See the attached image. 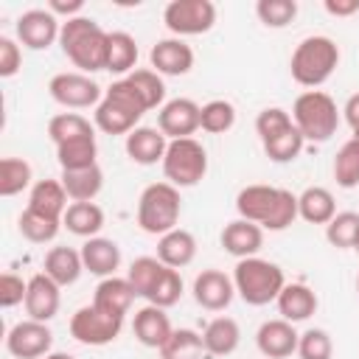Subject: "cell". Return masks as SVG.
Wrapping results in <instances>:
<instances>
[{
    "label": "cell",
    "instance_id": "cell-1",
    "mask_svg": "<svg viewBox=\"0 0 359 359\" xmlns=\"http://www.w3.org/2000/svg\"><path fill=\"white\" fill-rule=\"evenodd\" d=\"M62 53L81 70V73H95L107 70V45H109V31H104L93 17H73L62 22L59 34Z\"/></svg>",
    "mask_w": 359,
    "mask_h": 359
},
{
    "label": "cell",
    "instance_id": "cell-2",
    "mask_svg": "<svg viewBox=\"0 0 359 359\" xmlns=\"http://www.w3.org/2000/svg\"><path fill=\"white\" fill-rule=\"evenodd\" d=\"M337 67H339V45L323 34L300 39L289 59L292 79L309 90H317L320 84H325Z\"/></svg>",
    "mask_w": 359,
    "mask_h": 359
},
{
    "label": "cell",
    "instance_id": "cell-3",
    "mask_svg": "<svg viewBox=\"0 0 359 359\" xmlns=\"http://www.w3.org/2000/svg\"><path fill=\"white\" fill-rule=\"evenodd\" d=\"M149 109L137 95V90L126 79H118L104 90V98L95 107L93 118H95V126L107 135H129L132 129H137V121Z\"/></svg>",
    "mask_w": 359,
    "mask_h": 359
},
{
    "label": "cell",
    "instance_id": "cell-4",
    "mask_svg": "<svg viewBox=\"0 0 359 359\" xmlns=\"http://www.w3.org/2000/svg\"><path fill=\"white\" fill-rule=\"evenodd\" d=\"M233 286H236V294L247 306H266V303L278 300V294L286 286V278H283V269L278 264L252 255V258H241L236 264Z\"/></svg>",
    "mask_w": 359,
    "mask_h": 359
},
{
    "label": "cell",
    "instance_id": "cell-5",
    "mask_svg": "<svg viewBox=\"0 0 359 359\" xmlns=\"http://www.w3.org/2000/svg\"><path fill=\"white\" fill-rule=\"evenodd\" d=\"M292 121L300 129V135L311 143H325L337 135L339 126V109L337 101L323 90H306L294 98Z\"/></svg>",
    "mask_w": 359,
    "mask_h": 359
},
{
    "label": "cell",
    "instance_id": "cell-6",
    "mask_svg": "<svg viewBox=\"0 0 359 359\" xmlns=\"http://www.w3.org/2000/svg\"><path fill=\"white\" fill-rule=\"evenodd\" d=\"M182 213V199H180V188H174L171 182H151L143 188L140 199H137V224L143 233L149 236H165L168 230L177 227Z\"/></svg>",
    "mask_w": 359,
    "mask_h": 359
},
{
    "label": "cell",
    "instance_id": "cell-7",
    "mask_svg": "<svg viewBox=\"0 0 359 359\" xmlns=\"http://www.w3.org/2000/svg\"><path fill=\"white\" fill-rule=\"evenodd\" d=\"M163 174L165 182L174 188H191L208 174V151L194 137L168 140L165 157H163Z\"/></svg>",
    "mask_w": 359,
    "mask_h": 359
},
{
    "label": "cell",
    "instance_id": "cell-8",
    "mask_svg": "<svg viewBox=\"0 0 359 359\" xmlns=\"http://www.w3.org/2000/svg\"><path fill=\"white\" fill-rule=\"evenodd\" d=\"M163 22L180 39L208 34L216 25V6L210 0H171L163 8Z\"/></svg>",
    "mask_w": 359,
    "mask_h": 359
},
{
    "label": "cell",
    "instance_id": "cell-9",
    "mask_svg": "<svg viewBox=\"0 0 359 359\" xmlns=\"http://www.w3.org/2000/svg\"><path fill=\"white\" fill-rule=\"evenodd\" d=\"M121 328H123V317L107 314V311L95 309L93 303L76 309V314L70 317V337L76 342L93 345V348H101V345H109L112 339H118Z\"/></svg>",
    "mask_w": 359,
    "mask_h": 359
},
{
    "label": "cell",
    "instance_id": "cell-10",
    "mask_svg": "<svg viewBox=\"0 0 359 359\" xmlns=\"http://www.w3.org/2000/svg\"><path fill=\"white\" fill-rule=\"evenodd\" d=\"M48 93L56 104L67 107V109H87V107H98L104 93H101V84L95 79H90L87 73H76V70H65V73H56L50 81H48Z\"/></svg>",
    "mask_w": 359,
    "mask_h": 359
},
{
    "label": "cell",
    "instance_id": "cell-11",
    "mask_svg": "<svg viewBox=\"0 0 359 359\" xmlns=\"http://www.w3.org/2000/svg\"><path fill=\"white\" fill-rule=\"evenodd\" d=\"M53 348V331L39 320H20L6 334V351L17 359H45Z\"/></svg>",
    "mask_w": 359,
    "mask_h": 359
},
{
    "label": "cell",
    "instance_id": "cell-12",
    "mask_svg": "<svg viewBox=\"0 0 359 359\" xmlns=\"http://www.w3.org/2000/svg\"><path fill=\"white\" fill-rule=\"evenodd\" d=\"M17 39L31 48V50H48L59 34H62V22L56 14H50L48 8H28L17 17Z\"/></svg>",
    "mask_w": 359,
    "mask_h": 359
},
{
    "label": "cell",
    "instance_id": "cell-13",
    "mask_svg": "<svg viewBox=\"0 0 359 359\" xmlns=\"http://www.w3.org/2000/svg\"><path fill=\"white\" fill-rule=\"evenodd\" d=\"M199 118H202V107L196 101H191V98H171L157 112V129L168 140L191 137L196 129H202Z\"/></svg>",
    "mask_w": 359,
    "mask_h": 359
},
{
    "label": "cell",
    "instance_id": "cell-14",
    "mask_svg": "<svg viewBox=\"0 0 359 359\" xmlns=\"http://www.w3.org/2000/svg\"><path fill=\"white\" fill-rule=\"evenodd\" d=\"M236 297L233 278L224 275L222 269H202L194 278V300L205 311H224Z\"/></svg>",
    "mask_w": 359,
    "mask_h": 359
},
{
    "label": "cell",
    "instance_id": "cell-15",
    "mask_svg": "<svg viewBox=\"0 0 359 359\" xmlns=\"http://www.w3.org/2000/svg\"><path fill=\"white\" fill-rule=\"evenodd\" d=\"M149 62H151V70L160 76H185L194 67V50L180 36H168L151 45Z\"/></svg>",
    "mask_w": 359,
    "mask_h": 359
},
{
    "label": "cell",
    "instance_id": "cell-16",
    "mask_svg": "<svg viewBox=\"0 0 359 359\" xmlns=\"http://www.w3.org/2000/svg\"><path fill=\"white\" fill-rule=\"evenodd\" d=\"M297 342H300V334L294 331V323L283 317L261 323L255 334V345L266 359H289L292 353H297Z\"/></svg>",
    "mask_w": 359,
    "mask_h": 359
},
{
    "label": "cell",
    "instance_id": "cell-17",
    "mask_svg": "<svg viewBox=\"0 0 359 359\" xmlns=\"http://www.w3.org/2000/svg\"><path fill=\"white\" fill-rule=\"evenodd\" d=\"M59 283L50 280L45 272H36L28 278V294H25V311H28V320H39V323H48L59 314V306H62V294H59Z\"/></svg>",
    "mask_w": 359,
    "mask_h": 359
},
{
    "label": "cell",
    "instance_id": "cell-18",
    "mask_svg": "<svg viewBox=\"0 0 359 359\" xmlns=\"http://www.w3.org/2000/svg\"><path fill=\"white\" fill-rule=\"evenodd\" d=\"M280 199V188L275 185H244L236 196V210H238V219H247V222H255L261 230L266 224V219L272 216L275 205Z\"/></svg>",
    "mask_w": 359,
    "mask_h": 359
},
{
    "label": "cell",
    "instance_id": "cell-19",
    "mask_svg": "<svg viewBox=\"0 0 359 359\" xmlns=\"http://www.w3.org/2000/svg\"><path fill=\"white\" fill-rule=\"evenodd\" d=\"M132 334H135V339H137L140 345H146V348H157V351H160V348L168 342V337L174 334V325H171L165 309L149 303V306H143V309L135 311Z\"/></svg>",
    "mask_w": 359,
    "mask_h": 359
},
{
    "label": "cell",
    "instance_id": "cell-20",
    "mask_svg": "<svg viewBox=\"0 0 359 359\" xmlns=\"http://www.w3.org/2000/svg\"><path fill=\"white\" fill-rule=\"evenodd\" d=\"M219 241H222L224 252H230V255H236V258L241 261V258L258 255V250L264 247V230H261L255 222L233 219V222L224 224Z\"/></svg>",
    "mask_w": 359,
    "mask_h": 359
},
{
    "label": "cell",
    "instance_id": "cell-21",
    "mask_svg": "<svg viewBox=\"0 0 359 359\" xmlns=\"http://www.w3.org/2000/svg\"><path fill=\"white\" fill-rule=\"evenodd\" d=\"M165 149H168V137L157 126H137L126 135V154L137 165L163 163Z\"/></svg>",
    "mask_w": 359,
    "mask_h": 359
},
{
    "label": "cell",
    "instance_id": "cell-22",
    "mask_svg": "<svg viewBox=\"0 0 359 359\" xmlns=\"http://www.w3.org/2000/svg\"><path fill=\"white\" fill-rule=\"evenodd\" d=\"M137 292L135 286L126 280V278H101V283L95 286L93 292V306L107 311V314H115V317H126V311L132 309Z\"/></svg>",
    "mask_w": 359,
    "mask_h": 359
},
{
    "label": "cell",
    "instance_id": "cell-23",
    "mask_svg": "<svg viewBox=\"0 0 359 359\" xmlns=\"http://www.w3.org/2000/svg\"><path fill=\"white\" fill-rule=\"evenodd\" d=\"M81 261H84V272L98 275V278H112L115 269L121 266V247L112 238H87L81 244Z\"/></svg>",
    "mask_w": 359,
    "mask_h": 359
},
{
    "label": "cell",
    "instance_id": "cell-24",
    "mask_svg": "<svg viewBox=\"0 0 359 359\" xmlns=\"http://www.w3.org/2000/svg\"><path fill=\"white\" fill-rule=\"evenodd\" d=\"M42 272L50 280H56L59 286H73L81 278V272H84L81 250H73V247H50L45 252Z\"/></svg>",
    "mask_w": 359,
    "mask_h": 359
},
{
    "label": "cell",
    "instance_id": "cell-25",
    "mask_svg": "<svg viewBox=\"0 0 359 359\" xmlns=\"http://www.w3.org/2000/svg\"><path fill=\"white\" fill-rule=\"evenodd\" d=\"M157 258L165 266H171V269L188 266L196 258V238H194V233H188L182 227H174L165 236H160L157 238Z\"/></svg>",
    "mask_w": 359,
    "mask_h": 359
},
{
    "label": "cell",
    "instance_id": "cell-26",
    "mask_svg": "<svg viewBox=\"0 0 359 359\" xmlns=\"http://www.w3.org/2000/svg\"><path fill=\"white\" fill-rule=\"evenodd\" d=\"M275 303H278L280 317L289 320V323H303V320H309V317L317 311V306H320L314 289H309L306 283H286Z\"/></svg>",
    "mask_w": 359,
    "mask_h": 359
},
{
    "label": "cell",
    "instance_id": "cell-27",
    "mask_svg": "<svg viewBox=\"0 0 359 359\" xmlns=\"http://www.w3.org/2000/svg\"><path fill=\"white\" fill-rule=\"evenodd\" d=\"M67 191L59 180H39L34 182L31 194H28V208L48 216V219H65V210H67Z\"/></svg>",
    "mask_w": 359,
    "mask_h": 359
},
{
    "label": "cell",
    "instance_id": "cell-28",
    "mask_svg": "<svg viewBox=\"0 0 359 359\" xmlns=\"http://www.w3.org/2000/svg\"><path fill=\"white\" fill-rule=\"evenodd\" d=\"M202 342H205V353L210 356H230L238 342H241V328L233 317H213L205 331H202Z\"/></svg>",
    "mask_w": 359,
    "mask_h": 359
},
{
    "label": "cell",
    "instance_id": "cell-29",
    "mask_svg": "<svg viewBox=\"0 0 359 359\" xmlns=\"http://www.w3.org/2000/svg\"><path fill=\"white\" fill-rule=\"evenodd\" d=\"M297 216L309 224H328L337 216V202L334 194L323 185H309L297 196Z\"/></svg>",
    "mask_w": 359,
    "mask_h": 359
},
{
    "label": "cell",
    "instance_id": "cell-30",
    "mask_svg": "<svg viewBox=\"0 0 359 359\" xmlns=\"http://www.w3.org/2000/svg\"><path fill=\"white\" fill-rule=\"evenodd\" d=\"M59 182L65 185L70 202H93L101 188H104V171L101 165H90V168H79V171H62Z\"/></svg>",
    "mask_w": 359,
    "mask_h": 359
},
{
    "label": "cell",
    "instance_id": "cell-31",
    "mask_svg": "<svg viewBox=\"0 0 359 359\" xmlns=\"http://www.w3.org/2000/svg\"><path fill=\"white\" fill-rule=\"evenodd\" d=\"M62 227H67V233H73V236L95 238L98 230L104 227V210L95 202H70L65 210Z\"/></svg>",
    "mask_w": 359,
    "mask_h": 359
},
{
    "label": "cell",
    "instance_id": "cell-32",
    "mask_svg": "<svg viewBox=\"0 0 359 359\" xmlns=\"http://www.w3.org/2000/svg\"><path fill=\"white\" fill-rule=\"evenodd\" d=\"M137 65V42L126 31H109V45H107V70L115 76H129Z\"/></svg>",
    "mask_w": 359,
    "mask_h": 359
},
{
    "label": "cell",
    "instance_id": "cell-33",
    "mask_svg": "<svg viewBox=\"0 0 359 359\" xmlns=\"http://www.w3.org/2000/svg\"><path fill=\"white\" fill-rule=\"evenodd\" d=\"M98 143L95 135H84L76 140H65L56 146V160L62 165V171H79V168H90L98 160Z\"/></svg>",
    "mask_w": 359,
    "mask_h": 359
},
{
    "label": "cell",
    "instance_id": "cell-34",
    "mask_svg": "<svg viewBox=\"0 0 359 359\" xmlns=\"http://www.w3.org/2000/svg\"><path fill=\"white\" fill-rule=\"evenodd\" d=\"M165 269H168V266H165L157 255H140V258H135V261L129 264L126 280L135 286L137 297H149V294H151V289L157 286V280L163 278V272H165Z\"/></svg>",
    "mask_w": 359,
    "mask_h": 359
},
{
    "label": "cell",
    "instance_id": "cell-35",
    "mask_svg": "<svg viewBox=\"0 0 359 359\" xmlns=\"http://www.w3.org/2000/svg\"><path fill=\"white\" fill-rule=\"evenodd\" d=\"M17 230H20V236L28 238L31 244H48V241H53V238L59 236L62 222H59V219H48V216H42V213L25 208V210L20 213V219H17Z\"/></svg>",
    "mask_w": 359,
    "mask_h": 359
},
{
    "label": "cell",
    "instance_id": "cell-36",
    "mask_svg": "<svg viewBox=\"0 0 359 359\" xmlns=\"http://www.w3.org/2000/svg\"><path fill=\"white\" fill-rule=\"evenodd\" d=\"M205 342L202 334L194 328H174L168 342L160 348V359H202Z\"/></svg>",
    "mask_w": 359,
    "mask_h": 359
},
{
    "label": "cell",
    "instance_id": "cell-37",
    "mask_svg": "<svg viewBox=\"0 0 359 359\" xmlns=\"http://www.w3.org/2000/svg\"><path fill=\"white\" fill-rule=\"evenodd\" d=\"M126 81L137 90V95L143 98L146 109H154V107H163V104H165V84H163V76L154 73L151 67L132 70V73L126 76Z\"/></svg>",
    "mask_w": 359,
    "mask_h": 359
},
{
    "label": "cell",
    "instance_id": "cell-38",
    "mask_svg": "<svg viewBox=\"0 0 359 359\" xmlns=\"http://www.w3.org/2000/svg\"><path fill=\"white\" fill-rule=\"evenodd\" d=\"M31 185V163L22 157L0 160V196H17Z\"/></svg>",
    "mask_w": 359,
    "mask_h": 359
},
{
    "label": "cell",
    "instance_id": "cell-39",
    "mask_svg": "<svg viewBox=\"0 0 359 359\" xmlns=\"http://www.w3.org/2000/svg\"><path fill=\"white\" fill-rule=\"evenodd\" d=\"M48 135L59 146L65 140H76V137L95 135V132H93V123L84 115H79V112H59V115H53L48 121Z\"/></svg>",
    "mask_w": 359,
    "mask_h": 359
},
{
    "label": "cell",
    "instance_id": "cell-40",
    "mask_svg": "<svg viewBox=\"0 0 359 359\" xmlns=\"http://www.w3.org/2000/svg\"><path fill=\"white\" fill-rule=\"evenodd\" d=\"M325 238L337 250H353L356 247V238H359V213H353V210L337 213L325 224Z\"/></svg>",
    "mask_w": 359,
    "mask_h": 359
},
{
    "label": "cell",
    "instance_id": "cell-41",
    "mask_svg": "<svg viewBox=\"0 0 359 359\" xmlns=\"http://www.w3.org/2000/svg\"><path fill=\"white\" fill-rule=\"evenodd\" d=\"M236 123V107L224 98H213L208 104H202V118H199V126L208 132V135H224L230 132Z\"/></svg>",
    "mask_w": 359,
    "mask_h": 359
},
{
    "label": "cell",
    "instance_id": "cell-42",
    "mask_svg": "<svg viewBox=\"0 0 359 359\" xmlns=\"http://www.w3.org/2000/svg\"><path fill=\"white\" fill-rule=\"evenodd\" d=\"M334 180L339 188H356L359 185V143L353 137L345 140L334 157Z\"/></svg>",
    "mask_w": 359,
    "mask_h": 359
},
{
    "label": "cell",
    "instance_id": "cell-43",
    "mask_svg": "<svg viewBox=\"0 0 359 359\" xmlns=\"http://www.w3.org/2000/svg\"><path fill=\"white\" fill-rule=\"evenodd\" d=\"M303 143H306V137L300 135L297 126H292V129H286L283 135L266 140V143H264V151H266V157H269L272 163H292V160H297V154L303 151Z\"/></svg>",
    "mask_w": 359,
    "mask_h": 359
},
{
    "label": "cell",
    "instance_id": "cell-44",
    "mask_svg": "<svg viewBox=\"0 0 359 359\" xmlns=\"http://www.w3.org/2000/svg\"><path fill=\"white\" fill-rule=\"evenodd\" d=\"M255 14L266 28H286L297 17V3L294 0H258Z\"/></svg>",
    "mask_w": 359,
    "mask_h": 359
},
{
    "label": "cell",
    "instance_id": "cell-45",
    "mask_svg": "<svg viewBox=\"0 0 359 359\" xmlns=\"http://www.w3.org/2000/svg\"><path fill=\"white\" fill-rule=\"evenodd\" d=\"M292 126H294V121H292V115H289L283 107H266V109H261L258 118H255V132H258L261 143H266V140L283 135V132L292 129Z\"/></svg>",
    "mask_w": 359,
    "mask_h": 359
},
{
    "label": "cell",
    "instance_id": "cell-46",
    "mask_svg": "<svg viewBox=\"0 0 359 359\" xmlns=\"http://www.w3.org/2000/svg\"><path fill=\"white\" fill-rule=\"evenodd\" d=\"M297 356L300 359H331L334 356V342L325 328H309L300 334L297 342Z\"/></svg>",
    "mask_w": 359,
    "mask_h": 359
},
{
    "label": "cell",
    "instance_id": "cell-47",
    "mask_svg": "<svg viewBox=\"0 0 359 359\" xmlns=\"http://www.w3.org/2000/svg\"><path fill=\"white\" fill-rule=\"evenodd\" d=\"M180 297H182V278H180V272H177V269H171V266H168L146 300H149L151 306L168 309V306H174Z\"/></svg>",
    "mask_w": 359,
    "mask_h": 359
},
{
    "label": "cell",
    "instance_id": "cell-48",
    "mask_svg": "<svg viewBox=\"0 0 359 359\" xmlns=\"http://www.w3.org/2000/svg\"><path fill=\"white\" fill-rule=\"evenodd\" d=\"M297 219V196L292 194V191H286V188H280V199H278V205H275V210H272V216L266 219V224H264V230H272V233H280V230H286L292 222Z\"/></svg>",
    "mask_w": 359,
    "mask_h": 359
},
{
    "label": "cell",
    "instance_id": "cell-49",
    "mask_svg": "<svg viewBox=\"0 0 359 359\" xmlns=\"http://www.w3.org/2000/svg\"><path fill=\"white\" fill-rule=\"evenodd\" d=\"M25 294H28V280H22L14 272L0 275V306L3 309H14V306L25 303Z\"/></svg>",
    "mask_w": 359,
    "mask_h": 359
},
{
    "label": "cell",
    "instance_id": "cell-50",
    "mask_svg": "<svg viewBox=\"0 0 359 359\" xmlns=\"http://www.w3.org/2000/svg\"><path fill=\"white\" fill-rule=\"evenodd\" d=\"M22 65V50L11 36H0V79H11Z\"/></svg>",
    "mask_w": 359,
    "mask_h": 359
},
{
    "label": "cell",
    "instance_id": "cell-51",
    "mask_svg": "<svg viewBox=\"0 0 359 359\" xmlns=\"http://www.w3.org/2000/svg\"><path fill=\"white\" fill-rule=\"evenodd\" d=\"M81 8H84V0H50L48 3V11L50 14H62V17H67V20H73V17H81Z\"/></svg>",
    "mask_w": 359,
    "mask_h": 359
},
{
    "label": "cell",
    "instance_id": "cell-52",
    "mask_svg": "<svg viewBox=\"0 0 359 359\" xmlns=\"http://www.w3.org/2000/svg\"><path fill=\"white\" fill-rule=\"evenodd\" d=\"M323 8L331 14V17H351L359 11V0H325Z\"/></svg>",
    "mask_w": 359,
    "mask_h": 359
},
{
    "label": "cell",
    "instance_id": "cell-53",
    "mask_svg": "<svg viewBox=\"0 0 359 359\" xmlns=\"http://www.w3.org/2000/svg\"><path fill=\"white\" fill-rule=\"evenodd\" d=\"M342 115H345L348 126L356 132V129H359V93H353V95L345 101V107H342Z\"/></svg>",
    "mask_w": 359,
    "mask_h": 359
},
{
    "label": "cell",
    "instance_id": "cell-54",
    "mask_svg": "<svg viewBox=\"0 0 359 359\" xmlns=\"http://www.w3.org/2000/svg\"><path fill=\"white\" fill-rule=\"evenodd\" d=\"M45 359H76V356H70V353H62V351H50Z\"/></svg>",
    "mask_w": 359,
    "mask_h": 359
},
{
    "label": "cell",
    "instance_id": "cell-55",
    "mask_svg": "<svg viewBox=\"0 0 359 359\" xmlns=\"http://www.w3.org/2000/svg\"><path fill=\"white\" fill-rule=\"evenodd\" d=\"M353 140H356V143H359V129H356V132H353Z\"/></svg>",
    "mask_w": 359,
    "mask_h": 359
},
{
    "label": "cell",
    "instance_id": "cell-56",
    "mask_svg": "<svg viewBox=\"0 0 359 359\" xmlns=\"http://www.w3.org/2000/svg\"><path fill=\"white\" fill-rule=\"evenodd\" d=\"M356 292H359V275H356Z\"/></svg>",
    "mask_w": 359,
    "mask_h": 359
},
{
    "label": "cell",
    "instance_id": "cell-57",
    "mask_svg": "<svg viewBox=\"0 0 359 359\" xmlns=\"http://www.w3.org/2000/svg\"><path fill=\"white\" fill-rule=\"evenodd\" d=\"M353 250H356V252H359V238H356V247H353Z\"/></svg>",
    "mask_w": 359,
    "mask_h": 359
}]
</instances>
